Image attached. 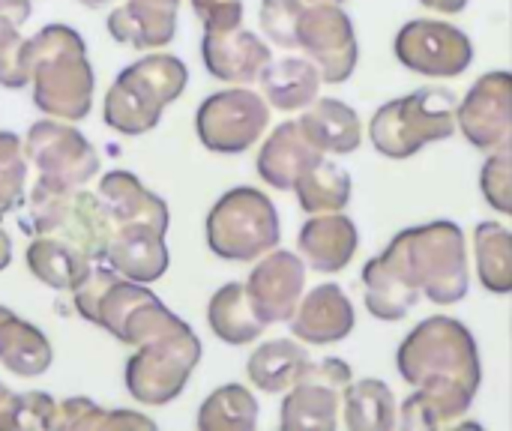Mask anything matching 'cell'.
I'll return each instance as SVG.
<instances>
[{"label":"cell","instance_id":"cell-1","mask_svg":"<svg viewBox=\"0 0 512 431\" xmlns=\"http://www.w3.org/2000/svg\"><path fill=\"white\" fill-rule=\"evenodd\" d=\"M399 375L417 387L402 405V429L435 431L456 426L471 408L483 369L471 330L456 318H426L396 354Z\"/></svg>","mask_w":512,"mask_h":431},{"label":"cell","instance_id":"cell-2","mask_svg":"<svg viewBox=\"0 0 512 431\" xmlns=\"http://www.w3.org/2000/svg\"><path fill=\"white\" fill-rule=\"evenodd\" d=\"M33 105L54 120L78 123L93 108L96 75L81 33L69 24H45L27 39Z\"/></svg>","mask_w":512,"mask_h":431},{"label":"cell","instance_id":"cell-3","mask_svg":"<svg viewBox=\"0 0 512 431\" xmlns=\"http://www.w3.org/2000/svg\"><path fill=\"white\" fill-rule=\"evenodd\" d=\"M381 261L438 306L468 297V249L456 222H429L396 234Z\"/></svg>","mask_w":512,"mask_h":431},{"label":"cell","instance_id":"cell-4","mask_svg":"<svg viewBox=\"0 0 512 431\" xmlns=\"http://www.w3.org/2000/svg\"><path fill=\"white\" fill-rule=\"evenodd\" d=\"M186 84L189 69L180 57L162 51L144 54L111 81L102 120L120 135H144L159 126L162 111L183 96Z\"/></svg>","mask_w":512,"mask_h":431},{"label":"cell","instance_id":"cell-5","mask_svg":"<svg viewBox=\"0 0 512 431\" xmlns=\"http://www.w3.org/2000/svg\"><path fill=\"white\" fill-rule=\"evenodd\" d=\"M201 354L204 348L195 330L186 321L174 324L171 330L138 345L135 354L126 360L123 369L126 393L144 408H159L174 402L186 390L195 366L201 363Z\"/></svg>","mask_w":512,"mask_h":431},{"label":"cell","instance_id":"cell-6","mask_svg":"<svg viewBox=\"0 0 512 431\" xmlns=\"http://www.w3.org/2000/svg\"><path fill=\"white\" fill-rule=\"evenodd\" d=\"M456 132V96L447 87H420L402 99L381 105L372 117L369 135L378 153L408 159L432 141Z\"/></svg>","mask_w":512,"mask_h":431},{"label":"cell","instance_id":"cell-7","mask_svg":"<svg viewBox=\"0 0 512 431\" xmlns=\"http://www.w3.org/2000/svg\"><path fill=\"white\" fill-rule=\"evenodd\" d=\"M279 237L282 228L273 201L252 186L225 192L207 213V246L222 261H255L273 252Z\"/></svg>","mask_w":512,"mask_h":431},{"label":"cell","instance_id":"cell-8","mask_svg":"<svg viewBox=\"0 0 512 431\" xmlns=\"http://www.w3.org/2000/svg\"><path fill=\"white\" fill-rule=\"evenodd\" d=\"M24 234H54L81 246L96 264H105V249L114 231V222L99 198V192L66 189V192H30L27 216L18 222Z\"/></svg>","mask_w":512,"mask_h":431},{"label":"cell","instance_id":"cell-9","mask_svg":"<svg viewBox=\"0 0 512 431\" xmlns=\"http://www.w3.org/2000/svg\"><path fill=\"white\" fill-rule=\"evenodd\" d=\"M27 162L36 168L30 192H66L81 189L99 174V156L93 144L66 120H36L24 135Z\"/></svg>","mask_w":512,"mask_h":431},{"label":"cell","instance_id":"cell-10","mask_svg":"<svg viewBox=\"0 0 512 431\" xmlns=\"http://www.w3.org/2000/svg\"><path fill=\"white\" fill-rule=\"evenodd\" d=\"M270 123V105L249 87H231L207 96L195 114V132L213 153L249 150Z\"/></svg>","mask_w":512,"mask_h":431},{"label":"cell","instance_id":"cell-11","mask_svg":"<svg viewBox=\"0 0 512 431\" xmlns=\"http://www.w3.org/2000/svg\"><path fill=\"white\" fill-rule=\"evenodd\" d=\"M351 384V366L339 357L306 363L282 405L285 431H333L339 423V399Z\"/></svg>","mask_w":512,"mask_h":431},{"label":"cell","instance_id":"cell-12","mask_svg":"<svg viewBox=\"0 0 512 431\" xmlns=\"http://www.w3.org/2000/svg\"><path fill=\"white\" fill-rule=\"evenodd\" d=\"M393 51L399 63L408 66L411 72L435 75V78H456L474 60L471 39L459 27L447 21H432V18L408 21L399 30Z\"/></svg>","mask_w":512,"mask_h":431},{"label":"cell","instance_id":"cell-13","mask_svg":"<svg viewBox=\"0 0 512 431\" xmlns=\"http://www.w3.org/2000/svg\"><path fill=\"white\" fill-rule=\"evenodd\" d=\"M297 48L309 54V60L318 66L321 81L342 84L351 78L357 66V36L354 24L345 9L336 3H315L303 9L300 30H297Z\"/></svg>","mask_w":512,"mask_h":431},{"label":"cell","instance_id":"cell-14","mask_svg":"<svg viewBox=\"0 0 512 431\" xmlns=\"http://www.w3.org/2000/svg\"><path fill=\"white\" fill-rule=\"evenodd\" d=\"M465 138L477 150H498L512 138V75L486 72L456 108Z\"/></svg>","mask_w":512,"mask_h":431},{"label":"cell","instance_id":"cell-15","mask_svg":"<svg viewBox=\"0 0 512 431\" xmlns=\"http://www.w3.org/2000/svg\"><path fill=\"white\" fill-rule=\"evenodd\" d=\"M306 288V264L294 252H267L249 273L246 291L267 324L291 321Z\"/></svg>","mask_w":512,"mask_h":431},{"label":"cell","instance_id":"cell-16","mask_svg":"<svg viewBox=\"0 0 512 431\" xmlns=\"http://www.w3.org/2000/svg\"><path fill=\"white\" fill-rule=\"evenodd\" d=\"M201 57L213 78L225 84H252L264 72V66L273 60L270 48L243 27L231 30H204L201 39Z\"/></svg>","mask_w":512,"mask_h":431},{"label":"cell","instance_id":"cell-17","mask_svg":"<svg viewBox=\"0 0 512 431\" xmlns=\"http://www.w3.org/2000/svg\"><path fill=\"white\" fill-rule=\"evenodd\" d=\"M105 264L132 282H159L171 264L165 231L150 225H114L105 249Z\"/></svg>","mask_w":512,"mask_h":431},{"label":"cell","instance_id":"cell-18","mask_svg":"<svg viewBox=\"0 0 512 431\" xmlns=\"http://www.w3.org/2000/svg\"><path fill=\"white\" fill-rule=\"evenodd\" d=\"M324 162V153L312 144L300 120H288L273 129L267 144L258 153V174L273 189H294V183Z\"/></svg>","mask_w":512,"mask_h":431},{"label":"cell","instance_id":"cell-19","mask_svg":"<svg viewBox=\"0 0 512 431\" xmlns=\"http://www.w3.org/2000/svg\"><path fill=\"white\" fill-rule=\"evenodd\" d=\"M351 330H354V306L339 285L312 288L300 300V306L291 318V333L309 345L342 342L351 336Z\"/></svg>","mask_w":512,"mask_h":431},{"label":"cell","instance_id":"cell-20","mask_svg":"<svg viewBox=\"0 0 512 431\" xmlns=\"http://www.w3.org/2000/svg\"><path fill=\"white\" fill-rule=\"evenodd\" d=\"M96 192L114 225H150L168 234V222H171L168 204L156 192H150L135 174L120 168L108 171L102 174Z\"/></svg>","mask_w":512,"mask_h":431},{"label":"cell","instance_id":"cell-21","mask_svg":"<svg viewBox=\"0 0 512 431\" xmlns=\"http://www.w3.org/2000/svg\"><path fill=\"white\" fill-rule=\"evenodd\" d=\"M27 270L45 285V288H54V291H75L93 270V258L63 240V237H54V234H39L30 240L27 246Z\"/></svg>","mask_w":512,"mask_h":431},{"label":"cell","instance_id":"cell-22","mask_svg":"<svg viewBox=\"0 0 512 431\" xmlns=\"http://www.w3.org/2000/svg\"><path fill=\"white\" fill-rule=\"evenodd\" d=\"M54 348L48 336L12 309L0 306V366L15 378H39L51 369Z\"/></svg>","mask_w":512,"mask_h":431},{"label":"cell","instance_id":"cell-23","mask_svg":"<svg viewBox=\"0 0 512 431\" xmlns=\"http://www.w3.org/2000/svg\"><path fill=\"white\" fill-rule=\"evenodd\" d=\"M300 252L318 273H339L357 252V225L348 216H315L300 228Z\"/></svg>","mask_w":512,"mask_h":431},{"label":"cell","instance_id":"cell-24","mask_svg":"<svg viewBox=\"0 0 512 431\" xmlns=\"http://www.w3.org/2000/svg\"><path fill=\"white\" fill-rule=\"evenodd\" d=\"M207 324L216 339H222L225 345H234V348L255 342L267 327V321L255 312L246 285H240V282H228L210 297Z\"/></svg>","mask_w":512,"mask_h":431},{"label":"cell","instance_id":"cell-25","mask_svg":"<svg viewBox=\"0 0 512 431\" xmlns=\"http://www.w3.org/2000/svg\"><path fill=\"white\" fill-rule=\"evenodd\" d=\"M264 99L279 111H297L318 99L321 72L312 60L303 57H282L270 60L258 75Z\"/></svg>","mask_w":512,"mask_h":431},{"label":"cell","instance_id":"cell-26","mask_svg":"<svg viewBox=\"0 0 512 431\" xmlns=\"http://www.w3.org/2000/svg\"><path fill=\"white\" fill-rule=\"evenodd\" d=\"M300 126L306 129V135L321 153H333V156L354 153L363 141V126L357 111L339 99H315L309 111L300 117Z\"/></svg>","mask_w":512,"mask_h":431},{"label":"cell","instance_id":"cell-27","mask_svg":"<svg viewBox=\"0 0 512 431\" xmlns=\"http://www.w3.org/2000/svg\"><path fill=\"white\" fill-rule=\"evenodd\" d=\"M114 42L129 48H165L177 36V12L153 9L135 0L108 12L105 21Z\"/></svg>","mask_w":512,"mask_h":431},{"label":"cell","instance_id":"cell-28","mask_svg":"<svg viewBox=\"0 0 512 431\" xmlns=\"http://www.w3.org/2000/svg\"><path fill=\"white\" fill-rule=\"evenodd\" d=\"M306 363H309V354L303 345H297L291 339H273V342H264L249 357L246 375L264 393H285L297 384Z\"/></svg>","mask_w":512,"mask_h":431},{"label":"cell","instance_id":"cell-29","mask_svg":"<svg viewBox=\"0 0 512 431\" xmlns=\"http://www.w3.org/2000/svg\"><path fill=\"white\" fill-rule=\"evenodd\" d=\"M363 297L378 321H402L417 306L420 291L396 276L381 258H372L363 267Z\"/></svg>","mask_w":512,"mask_h":431},{"label":"cell","instance_id":"cell-30","mask_svg":"<svg viewBox=\"0 0 512 431\" xmlns=\"http://www.w3.org/2000/svg\"><path fill=\"white\" fill-rule=\"evenodd\" d=\"M342 402H345V426L351 431H390L396 426L393 390L378 378L348 384Z\"/></svg>","mask_w":512,"mask_h":431},{"label":"cell","instance_id":"cell-31","mask_svg":"<svg viewBox=\"0 0 512 431\" xmlns=\"http://www.w3.org/2000/svg\"><path fill=\"white\" fill-rule=\"evenodd\" d=\"M156 429V423L138 411H111L84 396H72L57 405L54 431H135Z\"/></svg>","mask_w":512,"mask_h":431},{"label":"cell","instance_id":"cell-32","mask_svg":"<svg viewBox=\"0 0 512 431\" xmlns=\"http://www.w3.org/2000/svg\"><path fill=\"white\" fill-rule=\"evenodd\" d=\"M258 426V402L240 384H225L213 390L198 408L201 431H252Z\"/></svg>","mask_w":512,"mask_h":431},{"label":"cell","instance_id":"cell-33","mask_svg":"<svg viewBox=\"0 0 512 431\" xmlns=\"http://www.w3.org/2000/svg\"><path fill=\"white\" fill-rule=\"evenodd\" d=\"M294 192L306 213H339L351 201V177L336 162H318L294 183Z\"/></svg>","mask_w":512,"mask_h":431},{"label":"cell","instance_id":"cell-34","mask_svg":"<svg viewBox=\"0 0 512 431\" xmlns=\"http://www.w3.org/2000/svg\"><path fill=\"white\" fill-rule=\"evenodd\" d=\"M477 267L486 291L510 294L512 291V234L501 222L477 225Z\"/></svg>","mask_w":512,"mask_h":431},{"label":"cell","instance_id":"cell-35","mask_svg":"<svg viewBox=\"0 0 512 431\" xmlns=\"http://www.w3.org/2000/svg\"><path fill=\"white\" fill-rule=\"evenodd\" d=\"M27 153L15 132H0V219L9 216L27 192Z\"/></svg>","mask_w":512,"mask_h":431},{"label":"cell","instance_id":"cell-36","mask_svg":"<svg viewBox=\"0 0 512 431\" xmlns=\"http://www.w3.org/2000/svg\"><path fill=\"white\" fill-rule=\"evenodd\" d=\"M30 84L27 69V39L18 24L0 21V87L24 90Z\"/></svg>","mask_w":512,"mask_h":431},{"label":"cell","instance_id":"cell-37","mask_svg":"<svg viewBox=\"0 0 512 431\" xmlns=\"http://www.w3.org/2000/svg\"><path fill=\"white\" fill-rule=\"evenodd\" d=\"M303 0H261V30L279 48H297V30L303 18Z\"/></svg>","mask_w":512,"mask_h":431},{"label":"cell","instance_id":"cell-38","mask_svg":"<svg viewBox=\"0 0 512 431\" xmlns=\"http://www.w3.org/2000/svg\"><path fill=\"white\" fill-rule=\"evenodd\" d=\"M483 195L486 201L501 210V213H512V150L510 144L498 147L495 156L486 159L483 165Z\"/></svg>","mask_w":512,"mask_h":431},{"label":"cell","instance_id":"cell-39","mask_svg":"<svg viewBox=\"0 0 512 431\" xmlns=\"http://www.w3.org/2000/svg\"><path fill=\"white\" fill-rule=\"evenodd\" d=\"M57 405L48 393L30 390L18 393V414H15V431H54L57 426Z\"/></svg>","mask_w":512,"mask_h":431},{"label":"cell","instance_id":"cell-40","mask_svg":"<svg viewBox=\"0 0 512 431\" xmlns=\"http://www.w3.org/2000/svg\"><path fill=\"white\" fill-rule=\"evenodd\" d=\"M204 30H231L243 24V0H189Z\"/></svg>","mask_w":512,"mask_h":431},{"label":"cell","instance_id":"cell-41","mask_svg":"<svg viewBox=\"0 0 512 431\" xmlns=\"http://www.w3.org/2000/svg\"><path fill=\"white\" fill-rule=\"evenodd\" d=\"M15 414H18V393L0 384V431H15Z\"/></svg>","mask_w":512,"mask_h":431},{"label":"cell","instance_id":"cell-42","mask_svg":"<svg viewBox=\"0 0 512 431\" xmlns=\"http://www.w3.org/2000/svg\"><path fill=\"white\" fill-rule=\"evenodd\" d=\"M33 12V3L30 0H0V21H9V24H24Z\"/></svg>","mask_w":512,"mask_h":431},{"label":"cell","instance_id":"cell-43","mask_svg":"<svg viewBox=\"0 0 512 431\" xmlns=\"http://www.w3.org/2000/svg\"><path fill=\"white\" fill-rule=\"evenodd\" d=\"M420 3L435 9V12H444V15H456L468 6V0H420Z\"/></svg>","mask_w":512,"mask_h":431},{"label":"cell","instance_id":"cell-44","mask_svg":"<svg viewBox=\"0 0 512 431\" xmlns=\"http://www.w3.org/2000/svg\"><path fill=\"white\" fill-rule=\"evenodd\" d=\"M9 264H12V240H9V234L0 228V273H3Z\"/></svg>","mask_w":512,"mask_h":431},{"label":"cell","instance_id":"cell-45","mask_svg":"<svg viewBox=\"0 0 512 431\" xmlns=\"http://www.w3.org/2000/svg\"><path fill=\"white\" fill-rule=\"evenodd\" d=\"M135 3H144V6H153V9H165V12H177L180 9V0H135Z\"/></svg>","mask_w":512,"mask_h":431},{"label":"cell","instance_id":"cell-46","mask_svg":"<svg viewBox=\"0 0 512 431\" xmlns=\"http://www.w3.org/2000/svg\"><path fill=\"white\" fill-rule=\"evenodd\" d=\"M78 3H84V6H90V9H96V6H105V3H111V0H78Z\"/></svg>","mask_w":512,"mask_h":431},{"label":"cell","instance_id":"cell-47","mask_svg":"<svg viewBox=\"0 0 512 431\" xmlns=\"http://www.w3.org/2000/svg\"><path fill=\"white\" fill-rule=\"evenodd\" d=\"M312 3H339V0H312Z\"/></svg>","mask_w":512,"mask_h":431}]
</instances>
